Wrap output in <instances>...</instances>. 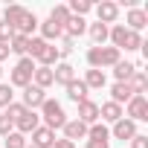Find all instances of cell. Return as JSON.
Returning a JSON list of instances; mask_svg holds the SVG:
<instances>
[{
  "label": "cell",
  "instance_id": "cell-1",
  "mask_svg": "<svg viewBox=\"0 0 148 148\" xmlns=\"http://www.w3.org/2000/svg\"><path fill=\"white\" fill-rule=\"evenodd\" d=\"M3 23H9V26L15 29V35H26V38H32V32L38 29L35 12L23 9L21 3H12V6L3 9Z\"/></svg>",
  "mask_w": 148,
  "mask_h": 148
},
{
  "label": "cell",
  "instance_id": "cell-2",
  "mask_svg": "<svg viewBox=\"0 0 148 148\" xmlns=\"http://www.w3.org/2000/svg\"><path fill=\"white\" fill-rule=\"evenodd\" d=\"M108 41H110V47L119 49V52H136V49H142V44H145L139 32H131V29H125L122 23H113V26H110Z\"/></svg>",
  "mask_w": 148,
  "mask_h": 148
},
{
  "label": "cell",
  "instance_id": "cell-3",
  "mask_svg": "<svg viewBox=\"0 0 148 148\" xmlns=\"http://www.w3.org/2000/svg\"><path fill=\"white\" fill-rule=\"evenodd\" d=\"M38 116H41V125L49 128V131H61L64 122H67V113H64L61 102H55V99H49V96H47V102L38 108Z\"/></svg>",
  "mask_w": 148,
  "mask_h": 148
},
{
  "label": "cell",
  "instance_id": "cell-4",
  "mask_svg": "<svg viewBox=\"0 0 148 148\" xmlns=\"http://www.w3.org/2000/svg\"><path fill=\"white\" fill-rule=\"evenodd\" d=\"M116 61H122V52L113 49V47H90L87 49V64L90 70H105V67H113Z\"/></svg>",
  "mask_w": 148,
  "mask_h": 148
},
{
  "label": "cell",
  "instance_id": "cell-5",
  "mask_svg": "<svg viewBox=\"0 0 148 148\" xmlns=\"http://www.w3.org/2000/svg\"><path fill=\"white\" fill-rule=\"evenodd\" d=\"M35 61L26 55V58H18L15 61V67L9 70V87H26V84H32V73H35Z\"/></svg>",
  "mask_w": 148,
  "mask_h": 148
},
{
  "label": "cell",
  "instance_id": "cell-6",
  "mask_svg": "<svg viewBox=\"0 0 148 148\" xmlns=\"http://www.w3.org/2000/svg\"><path fill=\"white\" fill-rule=\"evenodd\" d=\"M122 113H125V119H131V122H145V119H148V99H145V96H134V99L122 108Z\"/></svg>",
  "mask_w": 148,
  "mask_h": 148
},
{
  "label": "cell",
  "instance_id": "cell-7",
  "mask_svg": "<svg viewBox=\"0 0 148 148\" xmlns=\"http://www.w3.org/2000/svg\"><path fill=\"white\" fill-rule=\"evenodd\" d=\"M93 12H96V21L105 23V26H113L119 21V3H113V0H102V3H96Z\"/></svg>",
  "mask_w": 148,
  "mask_h": 148
},
{
  "label": "cell",
  "instance_id": "cell-8",
  "mask_svg": "<svg viewBox=\"0 0 148 148\" xmlns=\"http://www.w3.org/2000/svg\"><path fill=\"white\" fill-rule=\"evenodd\" d=\"M125 29H131V32H142L145 26H148V9H142V6H134V9H128L125 12V23H122Z\"/></svg>",
  "mask_w": 148,
  "mask_h": 148
},
{
  "label": "cell",
  "instance_id": "cell-9",
  "mask_svg": "<svg viewBox=\"0 0 148 148\" xmlns=\"http://www.w3.org/2000/svg\"><path fill=\"white\" fill-rule=\"evenodd\" d=\"M44 102H47V90H41V87H35V84H26V87H23L21 105H23L26 110H38Z\"/></svg>",
  "mask_w": 148,
  "mask_h": 148
},
{
  "label": "cell",
  "instance_id": "cell-10",
  "mask_svg": "<svg viewBox=\"0 0 148 148\" xmlns=\"http://www.w3.org/2000/svg\"><path fill=\"white\" fill-rule=\"evenodd\" d=\"M136 134H139V131H136V122H131V119H125V116H122L119 122H113V125H110V136H113V139L131 142Z\"/></svg>",
  "mask_w": 148,
  "mask_h": 148
},
{
  "label": "cell",
  "instance_id": "cell-11",
  "mask_svg": "<svg viewBox=\"0 0 148 148\" xmlns=\"http://www.w3.org/2000/svg\"><path fill=\"white\" fill-rule=\"evenodd\" d=\"M35 128H41V116H38V110H23V116L15 122V131L23 134V136H29Z\"/></svg>",
  "mask_w": 148,
  "mask_h": 148
},
{
  "label": "cell",
  "instance_id": "cell-12",
  "mask_svg": "<svg viewBox=\"0 0 148 148\" xmlns=\"http://www.w3.org/2000/svg\"><path fill=\"white\" fill-rule=\"evenodd\" d=\"M52 79H55V84L67 87L73 79H76V67H73L70 61H58V64L52 67Z\"/></svg>",
  "mask_w": 148,
  "mask_h": 148
},
{
  "label": "cell",
  "instance_id": "cell-13",
  "mask_svg": "<svg viewBox=\"0 0 148 148\" xmlns=\"http://www.w3.org/2000/svg\"><path fill=\"white\" fill-rule=\"evenodd\" d=\"M134 96H136V93L131 90V84H128V82H113V84H110V102H116V105H122V108H125Z\"/></svg>",
  "mask_w": 148,
  "mask_h": 148
},
{
  "label": "cell",
  "instance_id": "cell-14",
  "mask_svg": "<svg viewBox=\"0 0 148 148\" xmlns=\"http://www.w3.org/2000/svg\"><path fill=\"white\" fill-rule=\"evenodd\" d=\"M76 119H79V122H84L87 128H90V125H96V122H99V105H96L93 99H84V102L79 105V116H76Z\"/></svg>",
  "mask_w": 148,
  "mask_h": 148
},
{
  "label": "cell",
  "instance_id": "cell-15",
  "mask_svg": "<svg viewBox=\"0 0 148 148\" xmlns=\"http://www.w3.org/2000/svg\"><path fill=\"white\" fill-rule=\"evenodd\" d=\"M125 113H122V105H116V102H102L99 105V122H105V125H113V122H119Z\"/></svg>",
  "mask_w": 148,
  "mask_h": 148
},
{
  "label": "cell",
  "instance_id": "cell-16",
  "mask_svg": "<svg viewBox=\"0 0 148 148\" xmlns=\"http://www.w3.org/2000/svg\"><path fill=\"white\" fill-rule=\"evenodd\" d=\"M61 131H64V139H70V142L87 139V125H84V122H79V119H67Z\"/></svg>",
  "mask_w": 148,
  "mask_h": 148
},
{
  "label": "cell",
  "instance_id": "cell-17",
  "mask_svg": "<svg viewBox=\"0 0 148 148\" xmlns=\"http://www.w3.org/2000/svg\"><path fill=\"white\" fill-rule=\"evenodd\" d=\"M38 29H41V35H38V38H44L47 44H55L58 38H64V29H61L58 23H52L49 18H47V21H38Z\"/></svg>",
  "mask_w": 148,
  "mask_h": 148
},
{
  "label": "cell",
  "instance_id": "cell-18",
  "mask_svg": "<svg viewBox=\"0 0 148 148\" xmlns=\"http://www.w3.org/2000/svg\"><path fill=\"white\" fill-rule=\"evenodd\" d=\"M29 136H32V148H52V145H55V131H49V128H44V125L35 128Z\"/></svg>",
  "mask_w": 148,
  "mask_h": 148
},
{
  "label": "cell",
  "instance_id": "cell-19",
  "mask_svg": "<svg viewBox=\"0 0 148 148\" xmlns=\"http://www.w3.org/2000/svg\"><path fill=\"white\" fill-rule=\"evenodd\" d=\"M64 90H67V99H70V102H76V105H82L84 99H90V90L84 87V82H82V79H73Z\"/></svg>",
  "mask_w": 148,
  "mask_h": 148
},
{
  "label": "cell",
  "instance_id": "cell-20",
  "mask_svg": "<svg viewBox=\"0 0 148 148\" xmlns=\"http://www.w3.org/2000/svg\"><path fill=\"white\" fill-rule=\"evenodd\" d=\"M87 32V21L84 18H76V15H70V21L64 23V38H73V41H76V38H82Z\"/></svg>",
  "mask_w": 148,
  "mask_h": 148
},
{
  "label": "cell",
  "instance_id": "cell-21",
  "mask_svg": "<svg viewBox=\"0 0 148 148\" xmlns=\"http://www.w3.org/2000/svg\"><path fill=\"white\" fill-rule=\"evenodd\" d=\"M108 32H110V26H105V23H87V32L84 35H90V41H93V47H105L108 44Z\"/></svg>",
  "mask_w": 148,
  "mask_h": 148
},
{
  "label": "cell",
  "instance_id": "cell-22",
  "mask_svg": "<svg viewBox=\"0 0 148 148\" xmlns=\"http://www.w3.org/2000/svg\"><path fill=\"white\" fill-rule=\"evenodd\" d=\"M32 84L41 87V90H49V87L55 84V79H52V67H35V73H32Z\"/></svg>",
  "mask_w": 148,
  "mask_h": 148
},
{
  "label": "cell",
  "instance_id": "cell-23",
  "mask_svg": "<svg viewBox=\"0 0 148 148\" xmlns=\"http://www.w3.org/2000/svg\"><path fill=\"white\" fill-rule=\"evenodd\" d=\"M82 82H84L87 90H102V87H108V76H105V70H87Z\"/></svg>",
  "mask_w": 148,
  "mask_h": 148
},
{
  "label": "cell",
  "instance_id": "cell-24",
  "mask_svg": "<svg viewBox=\"0 0 148 148\" xmlns=\"http://www.w3.org/2000/svg\"><path fill=\"white\" fill-rule=\"evenodd\" d=\"M134 73H136V64L134 61H116L113 64V79L116 82H128Z\"/></svg>",
  "mask_w": 148,
  "mask_h": 148
},
{
  "label": "cell",
  "instance_id": "cell-25",
  "mask_svg": "<svg viewBox=\"0 0 148 148\" xmlns=\"http://www.w3.org/2000/svg\"><path fill=\"white\" fill-rule=\"evenodd\" d=\"M128 84H131V90H134L136 96H145V90H148V76H145V70H136L134 76L128 79Z\"/></svg>",
  "mask_w": 148,
  "mask_h": 148
},
{
  "label": "cell",
  "instance_id": "cell-26",
  "mask_svg": "<svg viewBox=\"0 0 148 148\" xmlns=\"http://www.w3.org/2000/svg\"><path fill=\"white\" fill-rule=\"evenodd\" d=\"M9 52L18 55V58H26V52H29V38H26V35H15V38L9 41Z\"/></svg>",
  "mask_w": 148,
  "mask_h": 148
},
{
  "label": "cell",
  "instance_id": "cell-27",
  "mask_svg": "<svg viewBox=\"0 0 148 148\" xmlns=\"http://www.w3.org/2000/svg\"><path fill=\"white\" fill-rule=\"evenodd\" d=\"M67 9H70V15L84 18L87 12H93V3H90V0H70V3H67Z\"/></svg>",
  "mask_w": 148,
  "mask_h": 148
},
{
  "label": "cell",
  "instance_id": "cell-28",
  "mask_svg": "<svg viewBox=\"0 0 148 148\" xmlns=\"http://www.w3.org/2000/svg\"><path fill=\"white\" fill-rule=\"evenodd\" d=\"M49 21H52V23H58V26L64 29V23L70 21V9H67V3H58V6H52V12H49Z\"/></svg>",
  "mask_w": 148,
  "mask_h": 148
},
{
  "label": "cell",
  "instance_id": "cell-29",
  "mask_svg": "<svg viewBox=\"0 0 148 148\" xmlns=\"http://www.w3.org/2000/svg\"><path fill=\"white\" fill-rule=\"evenodd\" d=\"M87 139H110V128L105 122H96L87 128Z\"/></svg>",
  "mask_w": 148,
  "mask_h": 148
},
{
  "label": "cell",
  "instance_id": "cell-30",
  "mask_svg": "<svg viewBox=\"0 0 148 148\" xmlns=\"http://www.w3.org/2000/svg\"><path fill=\"white\" fill-rule=\"evenodd\" d=\"M3 145H6V148H26V145H29V139H26L23 134L12 131V134H6V136H3Z\"/></svg>",
  "mask_w": 148,
  "mask_h": 148
},
{
  "label": "cell",
  "instance_id": "cell-31",
  "mask_svg": "<svg viewBox=\"0 0 148 148\" xmlns=\"http://www.w3.org/2000/svg\"><path fill=\"white\" fill-rule=\"evenodd\" d=\"M15 102V87H9V84H3V82H0V108H9Z\"/></svg>",
  "mask_w": 148,
  "mask_h": 148
},
{
  "label": "cell",
  "instance_id": "cell-32",
  "mask_svg": "<svg viewBox=\"0 0 148 148\" xmlns=\"http://www.w3.org/2000/svg\"><path fill=\"white\" fill-rule=\"evenodd\" d=\"M23 110H26V108H23V105H21V102H12V105H9V108H6V110H3V113H6V116H9V119H12V122H18V119H21V116H23Z\"/></svg>",
  "mask_w": 148,
  "mask_h": 148
},
{
  "label": "cell",
  "instance_id": "cell-33",
  "mask_svg": "<svg viewBox=\"0 0 148 148\" xmlns=\"http://www.w3.org/2000/svg\"><path fill=\"white\" fill-rule=\"evenodd\" d=\"M73 49H76V41H73V38H61V47H58V55H61V61H64L67 55H73Z\"/></svg>",
  "mask_w": 148,
  "mask_h": 148
},
{
  "label": "cell",
  "instance_id": "cell-34",
  "mask_svg": "<svg viewBox=\"0 0 148 148\" xmlns=\"http://www.w3.org/2000/svg\"><path fill=\"white\" fill-rule=\"evenodd\" d=\"M15 38V29L9 26V23H3V21H0V44H9Z\"/></svg>",
  "mask_w": 148,
  "mask_h": 148
},
{
  "label": "cell",
  "instance_id": "cell-35",
  "mask_svg": "<svg viewBox=\"0 0 148 148\" xmlns=\"http://www.w3.org/2000/svg\"><path fill=\"white\" fill-rule=\"evenodd\" d=\"M15 131V122L6 116V113H0V136H6V134H12Z\"/></svg>",
  "mask_w": 148,
  "mask_h": 148
},
{
  "label": "cell",
  "instance_id": "cell-36",
  "mask_svg": "<svg viewBox=\"0 0 148 148\" xmlns=\"http://www.w3.org/2000/svg\"><path fill=\"white\" fill-rule=\"evenodd\" d=\"M131 148H148V136H145V134H136V136L131 139Z\"/></svg>",
  "mask_w": 148,
  "mask_h": 148
},
{
  "label": "cell",
  "instance_id": "cell-37",
  "mask_svg": "<svg viewBox=\"0 0 148 148\" xmlns=\"http://www.w3.org/2000/svg\"><path fill=\"white\" fill-rule=\"evenodd\" d=\"M87 148H110V139H84Z\"/></svg>",
  "mask_w": 148,
  "mask_h": 148
},
{
  "label": "cell",
  "instance_id": "cell-38",
  "mask_svg": "<svg viewBox=\"0 0 148 148\" xmlns=\"http://www.w3.org/2000/svg\"><path fill=\"white\" fill-rule=\"evenodd\" d=\"M52 148H76V142H70V139H55Z\"/></svg>",
  "mask_w": 148,
  "mask_h": 148
},
{
  "label": "cell",
  "instance_id": "cell-39",
  "mask_svg": "<svg viewBox=\"0 0 148 148\" xmlns=\"http://www.w3.org/2000/svg\"><path fill=\"white\" fill-rule=\"evenodd\" d=\"M9 55H12V52H9V44H0V64H3Z\"/></svg>",
  "mask_w": 148,
  "mask_h": 148
},
{
  "label": "cell",
  "instance_id": "cell-40",
  "mask_svg": "<svg viewBox=\"0 0 148 148\" xmlns=\"http://www.w3.org/2000/svg\"><path fill=\"white\" fill-rule=\"evenodd\" d=\"M0 79H3V64H0Z\"/></svg>",
  "mask_w": 148,
  "mask_h": 148
},
{
  "label": "cell",
  "instance_id": "cell-41",
  "mask_svg": "<svg viewBox=\"0 0 148 148\" xmlns=\"http://www.w3.org/2000/svg\"><path fill=\"white\" fill-rule=\"evenodd\" d=\"M26 148H32V145H26Z\"/></svg>",
  "mask_w": 148,
  "mask_h": 148
}]
</instances>
